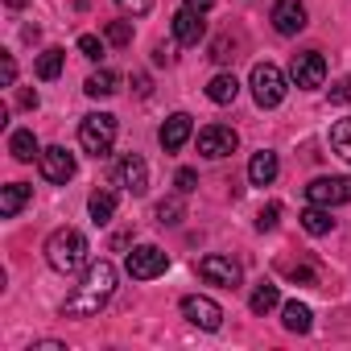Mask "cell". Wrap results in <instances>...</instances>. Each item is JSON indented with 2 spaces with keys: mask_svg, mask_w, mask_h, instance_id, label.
I'll use <instances>...</instances> for the list:
<instances>
[{
  "mask_svg": "<svg viewBox=\"0 0 351 351\" xmlns=\"http://www.w3.org/2000/svg\"><path fill=\"white\" fill-rule=\"evenodd\" d=\"M116 293V265L112 261H95L83 269V281L75 285V293L62 302L66 318H95Z\"/></svg>",
  "mask_w": 351,
  "mask_h": 351,
  "instance_id": "obj_1",
  "label": "cell"
},
{
  "mask_svg": "<svg viewBox=\"0 0 351 351\" xmlns=\"http://www.w3.org/2000/svg\"><path fill=\"white\" fill-rule=\"evenodd\" d=\"M46 261L54 273H79L87 265V236L75 232V228H58L50 240H46Z\"/></svg>",
  "mask_w": 351,
  "mask_h": 351,
  "instance_id": "obj_2",
  "label": "cell"
},
{
  "mask_svg": "<svg viewBox=\"0 0 351 351\" xmlns=\"http://www.w3.org/2000/svg\"><path fill=\"white\" fill-rule=\"evenodd\" d=\"M112 141H116V116H108V112L83 116V124H79V145H83V153H91V157L99 161V157L112 153Z\"/></svg>",
  "mask_w": 351,
  "mask_h": 351,
  "instance_id": "obj_3",
  "label": "cell"
},
{
  "mask_svg": "<svg viewBox=\"0 0 351 351\" xmlns=\"http://www.w3.org/2000/svg\"><path fill=\"white\" fill-rule=\"evenodd\" d=\"M252 99H256V108H277L285 99L281 66H273V62H256L252 66Z\"/></svg>",
  "mask_w": 351,
  "mask_h": 351,
  "instance_id": "obj_4",
  "label": "cell"
},
{
  "mask_svg": "<svg viewBox=\"0 0 351 351\" xmlns=\"http://www.w3.org/2000/svg\"><path fill=\"white\" fill-rule=\"evenodd\" d=\"M124 269H128V277H136V281H153V277H161V273L169 269V256H165L157 244H141V248L128 252Z\"/></svg>",
  "mask_w": 351,
  "mask_h": 351,
  "instance_id": "obj_5",
  "label": "cell"
},
{
  "mask_svg": "<svg viewBox=\"0 0 351 351\" xmlns=\"http://www.w3.org/2000/svg\"><path fill=\"white\" fill-rule=\"evenodd\" d=\"M182 318L191 326H199V330H219L223 326V306L203 298V293H186L182 298Z\"/></svg>",
  "mask_w": 351,
  "mask_h": 351,
  "instance_id": "obj_6",
  "label": "cell"
},
{
  "mask_svg": "<svg viewBox=\"0 0 351 351\" xmlns=\"http://www.w3.org/2000/svg\"><path fill=\"white\" fill-rule=\"evenodd\" d=\"M199 277L207 281V285H219V289H236L240 285V265L232 261V256H219V252H211V256H203L199 261Z\"/></svg>",
  "mask_w": 351,
  "mask_h": 351,
  "instance_id": "obj_7",
  "label": "cell"
},
{
  "mask_svg": "<svg viewBox=\"0 0 351 351\" xmlns=\"http://www.w3.org/2000/svg\"><path fill=\"white\" fill-rule=\"evenodd\" d=\"M236 145H240V136H236V128H228V124H207V128L199 132V153L211 157V161L232 157Z\"/></svg>",
  "mask_w": 351,
  "mask_h": 351,
  "instance_id": "obj_8",
  "label": "cell"
},
{
  "mask_svg": "<svg viewBox=\"0 0 351 351\" xmlns=\"http://www.w3.org/2000/svg\"><path fill=\"white\" fill-rule=\"evenodd\" d=\"M289 79L298 83V87H322V79H326V58L318 54V50H306V54H293V62H289Z\"/></svg>",
  "mask_w": 351,
  "mask_h": 351,
  "instance_id": "obj_9",
  "label": "cell"
},
{
  "mask_svg": "<svg viewBox=\"0 0 351 351\" xmlns=\"http://www.w3.org/2000/svg\"><path fill=\"white\" fill-rule=\"evenodd\" d=\"M42 178L46 182H54V186H66L71 178H75V157L62 149V145H50V149H42Z\"/></svg>",
  "mask_w": 351,
  "mask_h": 351,
  "instance_id": "obj_10",
  "label": "cell"
},
{
  "mask_svg": "<svg viewBox=\"0 0 351 351\" xmlns=\"http://www.w3.org/2000/svg\"><path fill=\"white\" fill-rule=\"evenodd\" d=\"M116 186H124L128 195H145L149 191V165H145V157L124 153L116 161Z\"/></svg>",
  "mask_w": 351,
  "mask_h": 351,
  "instance_id": "obj_11",
  "label": "cell"
},
{
  "mask_svg": "<svg viewBox=\"0 0 351 351\" xmlns=\"http://www.w3.org/2000/svg\"><path fill=\"white\" fill-rule=\"evenodd\" d=\"M306 199L318 203V207H339V203H351V178H314L306 186Z\"/></svg>",
  "mask_w": 351,
  "mask_h": 351,
  "instance_id": "obj_12",
  "label": "cell"
},
{
  "mask_svg": "<svg viewBox=\"0 0 351 351\" xmlns=\"http://www.w3.org/2000/svg\"><path fill=\"white\" fill-rule=\"evenodd\" d=\"M269 21H273V29L281 38H293V34L306 29V5H302V0H277L273 13H269Z\"/></svg>",
  "mask_w": 351,
  "mask_h": 351,
  "instance_id": "obj_13",
  "label": "cell"
},
{
  "mask_svg": "<svg viewBox=\"0 0 351 351\" xmlns=\"http://www.w3.org/2000/svg\"><path fill=\"white\" fill-rule=\"evenodd\" d=\"M173 38H178L182 46H199V42L207 38V21H203V13H195V9H178V13H173Z\"/></svg>",
  "mask_w": 351,
  "mask_h": 351,
  "instance_id": "obj_14",
  "label": "cell"
},
{
  "mask_svg": "<svg viewBox=\"0 0 351 351\" xmlns=\"http://www.w3.org/2000/svg\"><path fill=\"white\" fill-rule=\"evenodd\" d=\"M191 132H195V120H191L186 112H173V116L161 124V149H165V153H178V149L191 141Z\"/></svg>",
  "mask_w": 351,
  "mask_h": 351,
  "instance_id": "obj_15",
  "label": "cell"
},
{
  "mask_svg": "<svg viewBox=\"0 0 351 351\" xmlns=\"http://www.w3.org/2000/svg\"><path fill=\"white\" fill-rule=\"evenodd\" d=\"M248 178H252V186H269V182L277 178V153H269V149L252 153V161H248Z\"/></svg>",
  "mask_w": 351,
  "mask_h": 351,
  "instance_id": "obj_16",
  "label": "cell"
},
{
  "mask_svg": "<svg viewBox=\"0 0 351 351\" xmlns=\"http://www.w3.org/2000/svg\"><path fill=\"white\" fill-rule=\"evenodd\" d=\"M29 195H34V186H25V182H9L5 191H0V215L13 219V215L29 203Z\"/></svg>",
  "mask_w": 351,
  "mask_h": 351,
  "instance_id": "obj_17",
  "label": "cell"
},
{
  "mask_svg": "<svg viewBox=\"0 0 351 351\" xmlns=\"http://www.w3.org/2000/svg\"><path fill=\"white\" fill-rule=\"evenodd\" d=\"M9 153H13V161H34V157H42V145H38L34 128H17V132L9 136Z\"/></svg>",
  "mask_w": 351,
  "mask_h": 351,
  "instance_id": "obj_18",
  "label": "cell"
},
{
  "mask_svg": "<svg viewBox=\"0 0 351 351\" xmlns=\"http://www.w3.org/2000/svg\"><path fill=\"white\" fill-rule=\"evenodd\" d=\"M281 322H285V330L306 335V330L314 326V314H310V306H302V302H285V306H281Z\"/></svg>",
  "mask_w": 351,
  "mask_h": 351,
  "instance_id": "obj_19",
  "label": "cell"
},
{
  "mask_svg": "<svg viewBox=\"0 0 351 351\" xmlns=\"http://www.w3.org/2000/svg\"><path fill=\"white\" fill-rule=\"evenodd\" d=\"M236 95H240V83H236V75H228V71L207 83V99H211V104H236Z\"/></svg>",
  "mask_w": 351,
  "mask_h": 351,
  "instance_id": "obj_20",
  "label": "cell"
},
{
  "mask_svg": "<svg viewBox=\"0 0 351 351\" xmlns=\"http://www.w3.org/2000/svg\"><path fill=\"white\" fill-rule=\"evenodd\" d=\"M302 228H306L310 236H326V232L335 228V219H330V207H318V203H310V207L302 211Z\"/></svg>",
  "mask_w": 351,
  "mask_h": 351,
  "instance_id": "obj_21",
  "label": "cell"
},
{
  "mask_svg": "<svg viewBox=\"0 0 351 351\" xmlns=\"http://www.w3.org/2000/svg\"><path fill=\"white\" fill-rule=\"evenodd\" d=\"M62 62H66V54H62L58 46H50V50H42V54H38V66H34V71H38V79H46V83H50V79H58V75H62Z\"/></svg>",
  "mask_w": 351,
  "mask_h": 351,
  "instance_id": "obj_22",
  "label": "cell"
},
{
  "mask_svg": "<svg viewBox=\"0 0 351 351\" xmlns=\"http://www.w3.org/2000/svg\"><path fill=\"white\" fill-rule=\"evenodd\" d=\"M277 302H281V293H277V285H273V281H261V285L252 289V298H248L252 314H269V310H277Z\"/></svg>",
  "mask_w": 351,
  "mask_h": 351,
  "instance_id": "obj_23",
  "label": "cell"
},
{
  "mask_svg": "<svg viewBox=\"0 0 351 351\" xmlns=\"http://www.w3.org/2000/svg\"><path fill=\"white\" fill-rule=\"evenodd\" d=\"M116 83H120V79H116V71H95V75L87 79V87H83V91H87L91 99H108V95H116Z\"/></svg>",
  "mask_w": 351,
  "mask_h": 351,
  "instance_id": "obj_24",
  "label": "cell"
},
{
  "mask_svg": "<svg viewBox=\"0 0 351 351\" xmlns=\"http://www.w3.org/2000/svg\"><path fill=\"white\" fill-rule=\"evenodd\" d=\"M87 211H91L95 223H108V219L116 215V195H112V191H95V195L87 199Z\"/></svg>",
  "mask_w": 351,
  "mask_h": 351,
  "instance_id": "obj_25",
  "label": "cell"
},
{
  "mask_svg": "<svg viewBox=\"0 0 351 351\" xmlns=\"http://www.w3.org/2000/svg\"><path fill=\"white\" fill-rule=\"evenodd\" d=\"M277 273L281 277H289V281H298V285H318V273L310 269V265H302V261H277Z\"/></svg>",
  "mask_w": 351,
  "mask_h": 351,
  "instance_id": "obj_26",
  "label": "cell"
},
{
  "mask_svg": "<svg viewBox=\"0 0 351 351\" xmlns=\"http://www.w3.org/2000/svg\"><path fill=\"white\" fill-rule=\"evenodd\" d=\"M330 149H335L343 161H351V120H339V124L330 128Z\"/></svg>",
  "mask_w": 351,
  "mask_h": 351,
  "instance_id": "obj_27",
  "label": "cell"
},
{
  "mask_svg": "<svg viewBox=\"0 0 351 351\" xmlns=\"http://www.w3.org/2000/svg\"><path fill=\"white\" fill-rule=\"evenodd\" d=\"M104 38H108L112 46H120V50H124V46H132V25H128V21H108Z\"/></svg>",
  "mask_w": 351,
  "mask_h": 351,
  "instance_id": "obj_28",
  "label": "cell"
},
{
  "mask_svg": "<svg viewBox=\"0 0 351 351\" xmlns=\"http://www.w3.org/2000/svg\"><path fill=\"white\" fill-rule=\"evenodd\" d=\"M153 215H157L161 228H165V223H178V219H182V199H165V203H157Z\"/></svg>",
  "mask_w": 351,
  "mask_h": 351,
  "instance_id": "obj_29",
  "label": "cell"
},
{
  "mask_svg": "<svg viewBox=\"0 0 351 351\" xmlns=\"http://www.w3.org/2000/svg\"><path fill=\"white\" fill-rule=\"evenodd\" d=\"M79 50H83V58H91V62H99V58H104V42H99V38H91V34H83V38H79Z\"/></svg>",
  "mask_w": 351,
  "mask_h": 351,
  "instance_id": "obj_30",
  "label": "cell"
},
{
  "mask_svg": "<svg viewBox=\"0 0 351 351\" xmlns=\"http://www.w3.org/2000/svg\"><path fill=\"white\" fill-rule=\"evenodd\" d=\"M173 186H178V195H191V191H199V173H195V169H178V178H173Z\"/></svg>",
  "mask_w": 351,
  "mask_h": 351,
  "instance_id": "obj_31",
  "label": "cell"
},
{
  "mask_svg": "<svg viewBox=\"0 0 351 351\" xmlns=\"http://www.w3.org/2000/svg\"><path fill=\"white\" fill-rule=\"evenodd\" d=\"M277 219H281V207H277V203H269V207L256 215V228H261V232H273V228H277Z\"/></svg>",
  "mask_w": 351,
  "mask_h": 351,
  "instance_id": "obj_32",
  "label": "cell"
},
{
  "mask_svg": "<svg viewBox=\"0 0 351 351\" xmlns=\"http://www.w3.org/2000/svg\"><path fill=\"white\" fill-rule=\"evenodd\" d=\"M211 58H215V62H232V58H236V42H228V38H219V42L211 46Z\"/></svg>",
  "mask_w": 351,
  "mask_h": 351,
  "instance_id": "obj_33",
  "label": "cell"
},
{
  "mask_svg": "<svg viewBox=\"0 0 351 351\" xmlns=\"http://www.w3.org/2000/svg\"><path fill=\"white\" fill-rule=\"evenodd\" d=\"M330 104H351V79H339L330 87Z\"/></svg>",
  "mask_w": 351,
  "mask_h": 351,
  "instance_id": "obj_34",
  "label": "cell"
},
{
  "mask_svg": "<svg viewBox=\"0 0 351 351\" xmlns=\"http://www.w3.org/2000/svg\"><path fill=\"white\" fill-rule=\"evenodd\" d=\"M13 79H17V62H13V54H5V62H0V83L13 87Z\"/></svg>",
  "mask_w": 351,
  "mask_h": 351,
  "instance_id": "obj_35",
  "label": "cell"
},
{
  "mask_svg": "<svg viewBox=\"0 0 351 351\" xmlns=\"http://www.w3.org/2000/svg\"><path fill=\"white\" fill-rule=\"evenodd\" d=\"M120 9H128V13H136V17H145L149 9H153V0H116Z\"/></svg>",
  "mask_w": 351,
  "mask_h": 351,
  "instance_id": "obj_36",
  "label": "cell"
},
{
  "mask_svg": "<svg viewBox=\"0 0 351 351\" xmlns=\"http://www.w3.org/2000/svg\"><path fill=\"white\" fill-rule=\"evenodd\" d=\"M17 104H21L25 112H34V108H38V91H17Z\"/></svg>",
  "mask_w": 351,
  "mask_h": 351,
  "instance_id": "obj_37",
  "label": "cell"
},
{
  "mask_svg": "<svg viewBox=\"0 0 351 351\" xmlns=\"http://www.w3.org/2000/svg\"><path fill=\"white\" fill-rule=\"evenodd\" d=\"M186 9H195V13H211V9H215V0H186Z\"/></svg>",
  "mask_w": 351,
  "mask_h": 351,
  "instance_id": "obj_38",
  "label": "cell"
},
{
  "mask_svg": "<svg viewBox=\"0 0 351 351\" xmlns=\"http://www.w3.org/2000/svg\"><path fill=\"white\" fill-rule=\"evenodd\" d=\"M34 347H38V351H66V347H62V343H54V339H42V343H34Z\"/></svg>",
  "mask_w": 351,
  "mask_h": 351,
  "instance_id": "obj_39",
  "label": "cell"
},
{
  "mask_svg": "<svg viewBox=\"0 0 351 351\" xmlns=\"http://www.w3.org/2000/svg\"><path fill=\"white\" fill-rule=\"evenodd\" d=\"M153 62H157V66L169 62V46H157V50H153Z\"/></svg>",
  "mask_w": 351,
  "mask_h": 351,
  "instance_id": "obj_40",
  "label": "cell"
},
{
  "mask_svg": "<svg viewBox=\"0 0 351 351\" xmlns=\"http://www.w3.org/2000/svg\"><path fill=\"white\" fill-rule=\"evenodd\" d=\"M132 83H136V95H149V79H145V75H136Z\"/></svg>",
  "mask_w": 351,
  "mask_h": 351,
  "instance_id": "obj_41",
  "label": "cell"
},
{
  "mask_svg": "<svg viewBox=\"0 0 351 351\" xmlns=\"http://www.w3.org/2000/svg\"><path fill=\"white\" fill-rule=\"evenodd\" d=\"M21 5H25V0H9V9H21Z\"/></svg>",
  "mask_w": 351,
  "mask_h": 351,
  "instance_id": "obj_42",
  "label": "cell"
}]
</instances>
